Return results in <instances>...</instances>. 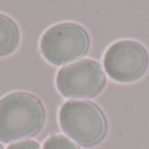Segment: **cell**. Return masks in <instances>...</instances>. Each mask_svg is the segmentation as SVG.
<instances>
[{"mask_svg":"<svg viewBox=\"0 0 149 149\" xmlns=\"http://www.w3.org/2000/svg\"><path fill=\"white\" fill-rule=\"evenodd\" d=\"M42 149H79V146L69 137L62 135H54L46 139Z\"/></svg>","mask_w":149,"mask_h":149,"instance_id":"cell-7","label":"cell"},{"mask_svg":"<svg viewBox=\"0 0 149 149\" xmlns=\"http://www.w3.org/2000/svg\"><path fill=\"white\" fill-rule=\"evenodd\" d=\"M90 37L86 29L75 23H61L45 31L40 41L44 58L61 66L87 53Z\"/></svg>","mask_w":149,"mask_h":149,"instance_id":"cell-3","label":"cell"},{"mask_svg":"<svg viewBox=\"0 0 149 149\" xmlns=\"http://www.w3.org/2000/svg\"><path fill=\"white\" fill-rule=\"evenodd\" d=\"M45 121V111L37 96L12 93L0 99V141L11 143L34 136Z\"/></svg>","mask_w":149,"mask_h":149,"instance_id":"cell-1","label":"cell"},{"mask_svg":"<svg viewBox=\"0 0 149 149\" xmlns=\"http://www.w3.org/2000/svg\"><path fill=\"white\" fill-rule=\"evenodd\" d=\"M0 149H3V148H1V145H0Z\"/></svg>","mask_w":149,"mask_h":149,"instance_id":"cell-9","label":"cell"},{"mask_svg":"<svg viewBox=\"0 0 149 149\" xmlns=\"http://www.w3.org/2000/svg\"><path fill=\"white\" fill-rule=\"evenodd\" d=\"M104 69L110 78L118 82H133L139 79L149 63L148 52L133 40H121L110 46L104 54Z\"/></svg>","mask_w":149,"mask_h":149,"instance_id":"cell-5","label":"cell"},{"mask_svg":"<svg viewBox=\"0 0 149 149\" xmlns=\"http://www.w3.org/2000/svg\"><path fill=\"white\" fill-rule=\"evenodd\" d=\"M59 125L75 143L93 146L107 132V121L98 106L87 100H68L59 110Z\"/></svg>","mask_w":149,"mask_h":149,"instance_id":"cell-2","label":"cell"},{"mask_svg":"<svg viewBox=\"0 0 149 149\" xmlns=\"http://www.w3.org/2000/svg\"><path fill=\"white\" fill-rule=\"evenodd\" d=\"M7 149H40V145L33 140H25L11 144Z\"/></svg>","mask_w":149,"mask_h":149,"instance_id":"cell-8","label":"cell"},{"mask_svg":"<svg viewBox=\"0 0 149 149\" xmlns=\"http://www.w3.org/2000/svg\"><path fill=\"white\" fill-rule=\"evenodd\" d=\"M20 32L11 17L0 13V57L11 54L19 45Z\"/></svg>","mask_w":149,"mask_h":149,"instance_id":"cell-6","label":"cell"},{"mask_svg":"<svg viewBox=\"0 0 149 149\" xmlns=\"http://www.w3.org/2000/svg\"><path fill=\"white\" fill-rule=\"evenodd\" d=\"M56 84L58 91L66 98H93L103 90L106 74L100 63L84 58L63 66L57 73Z\"/></svg>","mask_w":149,"mask_h":149,"instance_id":"cell-4","label":"cell"}]
</instances>
